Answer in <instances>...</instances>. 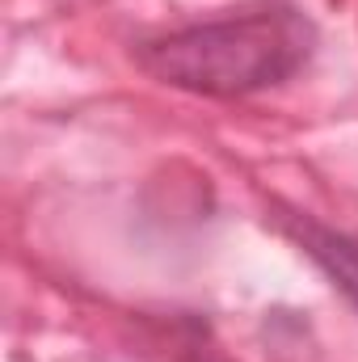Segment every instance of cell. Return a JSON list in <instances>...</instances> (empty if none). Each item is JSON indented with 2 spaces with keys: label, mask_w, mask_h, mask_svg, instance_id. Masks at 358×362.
<instances>
[{
  "label": "cell",
  "mask_w": 358,
  "mask_h": 362,
  "mask_svg": "<svg viewBox=\"0 0 358 362\" xmlns=\"http://www.w3.org/2000/svg\"><path fill=\"white\" fill-rule=\"evenodd\" d=\"M308 25L295 13H245L190 25L139 51V64L173 85L207 97H245L287 81L308 59Z\"/></svg>",
  "instance_id": "cell-1"
},
{
  "label": "cell",
  "mask_w": 358,
  "mask_h": 362,
  "mask_svg": "<svg viewBox=\"0 0 358 362\" xmlns=\"http://www.w3.org/2000/svg\"><path fill=\"white\" fill-rule=\"evenodd\" d=\"M299 240H304L308 257L329 274L333 286H337V291L358 308V240L354 236H342V232H329V228L304 223V228H299Z\"/></svg>",
  "instance_id": "cell-2"
},
{
  "label": "cell",
  "mask_w": 358,
  "mask_h": 362,
  "mask_svg": "<svg viewBox=\"0 0 358 362\" xmlns=\"http://www.w3.org/2000/svg\"><path fill=\"white\" fill-rule=\"evenodd\" d=\"M181 362H228V358H215V354H190V358H181Z\"/></svg>",
  "instance_id": "cell-3"
}]
</instances>
